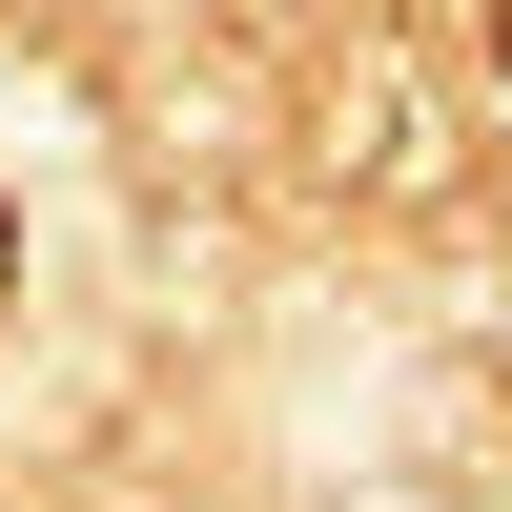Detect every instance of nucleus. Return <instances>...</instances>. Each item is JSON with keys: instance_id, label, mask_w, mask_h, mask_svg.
Returning a JSON list of instances; mask_svg holds the SVG:
<instances>
[{"instance_id": "nucleus-2", "label": "nucleus", "mask_w": 512, "mask_h": 512, "mask_svg": "<svg viewBox=\"0 0 512 512\" xmlns=\"http://www.w3.org/2000/svg\"><path fill=\"white\" fill-rule=\"evenodd\" d=\"M492 62H512V0H492Z\"/></svg>"}, {"instance_id": "nucleus-1", "label": "nucleus", "mask_w": 512, "mask_h": 512, "mask_svg": "<svg viewBox=\"0 0 512 512\" xmlns=\"http://www.w3.org/2000/svg\"><path fill=\"white\" fill-rule=\"evenodd\" d=\"M0 287H21V205H0Z\"/></svg>"}]
</instances>
